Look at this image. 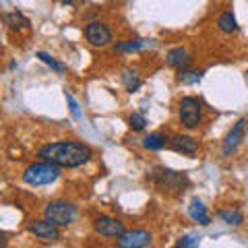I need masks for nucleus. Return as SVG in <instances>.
<instances>
[{
	"label": "nucleus",
	"mask_w": 248,
	"mask_h": 248,
	"mask_svg": "<svg viewBox=\"0 0 248 248\" xmlns=\"http://www.w3.org/2000/svg\"><path fill=\"white\" fill-rule=\"evenodd\" d=\"M4 25L11 31H21V29H25L29 25V21H27L25 15L15 11V13H4Z\"/></svg>",
	"instance_id": "obj_14"
},
{
	"label": "nucleus",
	"mask_w": 248,
	"mask_h": 248,
	"mask_svg": "<svg viewBox=\"0 0 248 248\" xmlns=\"http://www.w3.org/2000/svg\"><path fill=\"white\" fill-rule=\"evenodd\" d=\"M201 79H203V73L201 71H186V68H182L180 75H178V81L184 83V85H195Z\"/></svg>",
	"instance_id": "obj_20"
},
{
	"label": "nucleus",
	"mask_w": 248,
	"mask_h": 248,
	"mask_svg": "<svg viewBox=\"0 0 248 248\" xmlns=\"http://www.w3.org/2000/svg\"><path fill=\"white\" fill-rule=\"evenodd\" d=\"M93 230H95L99 236L116 238V240H118L124 232H126V230H124V223L120 219H116V217H108V215L97 217V219L93 221Z\"/></svg>",
	"instance_id": "obj_8"
},
{
	"label": "nucleus",
	"mask_w": 248,
	"mask_h": 248,
	"mask_svg": "<svg viewBox=\"0 0 248 248\" xmlns=\"http://www.w3.org/2000/svg\"><path fill=\"white\" fill-rule=\"evenodd\" d=\"M246 126H248V120L246 118L238 120L234 124V128L230 130L228 137H226V141H223V155H230V153H234L238 149L240 141H242L244 135H246Z\"/></svg>",
	"instance_id": "obj_10"
},
{
	"label": "nucleus",
	"mask_w": 248,
	"mask_h": 248,
	"mask_svg": "<svg viewBox=\"0 0 248 248\" xmlns=\"http://www.w3.org/2000/svg\"><path fill=\"white\" fill-rule=\"evenodd\" d=\"M246 79H248V71H246Z\"/></svg>",
	"instance_id": "obj_26"
},
{
	"label": "nucleus",
	"mask_w": 248,
	"mask_h": 248,
	"mask_svg": "<svg viewBox=\"0 0 248 248\" xmlns=\"http://www.w3.org/2000/svg\"><path fill=\"white\" fill-rule=\"evenodd\" d=\"M37 58H40L44 64H48L50 68H54L56 73H64V64H62V62H58L54 56H50L48 52H37Z\"/></svg>",
	"instance_id": "obj_21"
},
{
	"label": "nucleus",
	"mask_w": 248,
	"mask_h": 248,
	"mask_svg": "<svg viewBox=\"0 0 248 248\" xmlns=\"http://www.w3.org/2000/svg\"><path fill=\"white\" fill-rule=\"evenodd\" d=\"M66 104H68V110H71V116L75 120L81 118V110H79V104H77V99L71 95V93H66Z\"/></svg>",
	"instance_id": "obj_23"
},
{
	"label": "nucleus",
	"mask_w": 248,
	"mask_h": 248,
	"mask_svg": "<svg viewBox=\"0 0 248 248\" xmlns=\"http://www.w3.org/2000/svg\"><path fill=\"white\" fill-rule=\"evenodd\" d=\"M151 244V234L147 230H130L118 238L120 248H145Z\"/></svg>",
	"instance_id": "obj_9"
},
{
	"label": "nucleus",
	"mask_w": 248,
	"mask_h": 248,
	"mask_svg": "<svg viewBox=\"0 0 248 248\" xmlns=\"http://www.w3.org/2000/svg\"><path fill=\"white\" fill-rule=\"evenodd\" d=\"M60 178V166L50 164V161H40L31 164L23 172V182L27 186H48Z\"/></svg>",
	"instance_id": "obj_2"
},
{
	"label": "nucleus",
	"mask_w": 248,
	"mask_h": 248,
	"mask_svg": "<svg viewBox=\"0 0 248 248\" xmlns=\"http://www.w3.org/2000/svg\"><path fill=\"white\" fill-rule=\"evenodd\" d=\"M85 40H87L91 46L95 48H104L112 42V31L106 23H99V21H91L85 25Z\"/></svg>",
	"instance_id": "obj_6"
},
{
	"label": "nucleus",
	"mask_w": 248,
	"mask_h": 248,
	"mask_svg": "<svg viewBox=\"0 0 248 248\" xmlns=\"http://www.w3.org/2000/svg\"><path fill=\"white\" fill-rule=\"evenodd\" d=\"M188 215L190 219H195L197 223H201V226H209V213H207V207L201 203L199 199H192L190 205H188Z\"/></svg>",
	"instance_id": "obj_13"
},
{
	"label": "nucleus",
	"mask_w": 248,
	"mask_h": 248,
	"mask_svg": "<svg viewBox=\"0 0 248 248\" xmlns=\"http://www.w3.org/2000/svg\"><path fill=\"white\" fill-rule=\"evenodd\" d=\"M166 62L170 66H174V68H182L184 66H188L190 64V56H188V52H186L184 48H172L168 52V56H166Z\"/></svg>",
	"instance_id": "obj_12"
},
{
	"label": "nucleus",
	"mask_w": 248,
	"mask_h": 248,
	"mask_svg": "<svg viewBox=\"0 0 248 248\" xmlns=\"http://www.w3.org/2000/svg\"><path fill=\"white\" fill-rule=\"evenodd\" d=\"M37 155L44 161H50L60 168H81L93 157V151L87 145L77 141H56L40 147Z\"/></svg>",
	"instance_id": "obj_1"
},
{
	"label": "nucleus",
	"mask_w": 248,
	"mask_h": 248,
	"mask_svg": "<svg viewBox=\"0 0 248 248\" xmlns=\"http://www.w3.org/2000/svg\"><path fill=\"white\" fill-rule=\"evenodd\" d=\"M166 141H168V139L164 135L153 133V135L143 139V147H145V149H151V151H159V149H164V147H166Z\"/></svg>",
	"instance_id": "obj_17"
},
{
	"label": "nucleus",
	"mask_w": 248,
	"mask_h": 248,
	"mask_svg": "<svg viewBox=\"0 0 248 248\" xmlns=\"http://www.w3.org/2000/svg\"><path fill=\"white\" fill-rule=\"evenodd\" d=\"M122 83H124V87H126V91H137L139 87H141V79H139V75L137 71H124L122 75Z\"/></svg>",
	"instance_id": "obj_19"
},
{
	"label": "nucleus",
	"mask_w": 248,
	"mask_h": 248,
	"mask_svg": "<svg viewBox=\"0 0 248 248\" xmlns=\"http://www.w3.org/2000/svg\"><path fill=\"white\" fill-rule=\"evenodd\" d=\"M149 178L161 192H182L188 186V178L184 174L172 172V170H166V168H155L149 174Z\"/></svg>",
	"instance_id": "obj_3"
},
{
	"label": "nucleus",
	"mask_w": 248,
	"mask_h": 248,
	"mask_svg": "<svg viewBox=\"0 0 248 248\" xmlns=\"http://www.w3.org/2000/svg\"><path fill=\"white\" fill-rule=\"evenodd\" d=\"M147 44L149 42H145V40H126V42L116 44L114 50L116 52H139V50H143Z\"/></svg>",
	"instance_id": "obj_18"
},
{
	"label": "nucleus",
	"mask_w": 248,
	"mask_h": 248,
	"mask_svg": "<svg viewBox=\"0 0 248 248\" xmlns=\"http://www.w3.org/2000/svg\"><path fill=\"white\" fill-rule=\"evenodd\" d=\"M128 126L135 130V133H139V130H143L147 126V120L143 114H130L128 116Z\"/></svg>",
	"instance_id": "obj_22"
},
{
	"label": "nucleus",
	"mask_w": 248,
	"mask_h": 248,
	"mask_svg": "<svg viewBox=\"0 0 248 248\" xmlns=\"http://www.w3.org/2000/svg\"><path fill=\"white\" fill-rule=\"evenodd\" d=\"M27 230L35 238L44 240V242H56V240H60V230L56 223H52L50 219H33L27 226Z\"/></svg>",
	"instance_id": "obj_7"
},
{
	"label": "nucleus",
	"mask_w": 248,
	"mask_h": 248,
	"mask_svg": "<svg viewBox=\"0 0 248 248\" xmlns=\"http://www.w3.org/2000/svg\"><path fill=\"white\" fill-rule=\"evenodd\" d=\"M172 149L182 155H195L199 151V143L188 135H176L172 139Z\"/></svg>",
	"instance_id": "obj_11"
},
{
	"label": "nucleus",
	"mask_w": 248,
	"mask_h": 248,
	"mask_svg": "<svg viewBox=\"0 0 248 248\" xmlns=\"http://www.w3.org/2000/svg\"><path fill=\"white\" fill-rule=\"evenodd\" d=\"M217 25H219V29L223 31V33H234V31L238 29V23H236V17L232 15L230 11L221 13L219 19H217Z\"/></svg>",
	"instance_id": "obj_15"
},
{
	"label": "nucleus",
	"mask_w": 248,
	"mask_h": 248,
	"mask_svg": "<svg viewBox=\"0 0 248 248\" xmlns=\"http://www.w3.org/2000/svg\"><path fill=\"white\" fill-rule=\"evenodd\" d=\"M44 217L50 219L52 223H56L58 228H66L71 226L77 217V207L68 201H52V203L46 205L44 209Z\"/></svg>",
	"instance_id": "obj_4"
},
{
	"label": "nucleus",
	"mask_w": 248,
	"mask_h": 248,
	"mask_svg": "<svg viewBox=\"0 0 248 248\" xmlns=\"http://www.w3.org/2000/svg\"><path fill=\"white\" fill-rule=\"evenodd\" d=\"M199 244V236H184L180 238L176 242V246H180V248H186V246H197Z\"/></svg>",
	"instance_id": "obj_24"
},
{
	"label": "nucleus",
	"mask_w": 248,
	"mask_h": 248,
	"mask_svg": "<svg viewBox=\"0 0 248 248\" xmlns=\"http://www.w3.org/2000/svg\"><path fill=\"white\" fill-rule=\"evenodd\" d=\"M58 2H62V4H68V6H71V4H75V0H58Z\"/></svg>",
	"instance_id": "obj_25"
},
{
	"label": "nucleus",
	"mask_w": 248,
	"mask_h": 248,
	"mask_svg": "<svg viewBox=\"0 0 248 248\" xmlns=\"http://www.w3.org/2000/svg\"><path fill=\"white\" fill-rule=\"evenodd\" d=\"M178 114H180V122L186 128H199V124L203 122V104L197 97H182Z\"/></svg>",
	"instance_id": "obj_5"
},
{
	"label": "nucleus",
	"mask_w": 248,
	"mask_h": 248,
	"mask_svg": "<svg viewBox=\"0 0 248 248\" xmlns=\"http://www.w3.org/2000/svg\"><path fill=\"white\" fill-rule=\"evenodd\" d=\"M219 219L228 226H240L244 221V215L238 209H223V211H219Z\"/></svg>",
	"instance_id": "obj_16"
}]
</instances>
